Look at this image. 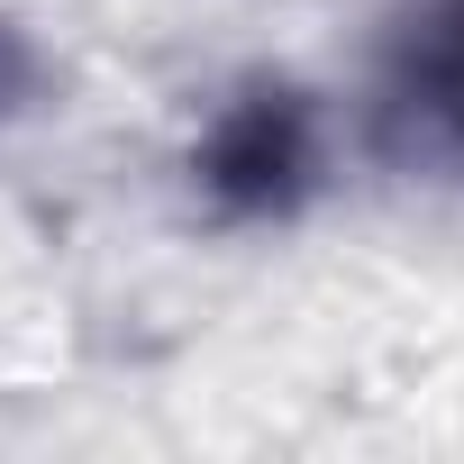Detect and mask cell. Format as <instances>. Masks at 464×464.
Returning a JSON list of instances; mask_svg holds the SVG:
<instances>
[{
	"mask_svg": "<svg viewBox=\"0 0 464 464\" xmlns=\"http://www.w3.org/2000/svg\"><path fill=\"white\" fill-rule=\"evenodd\" d=\"M428 110L464 137V0H455V19H446V37L428 46Z\"/></svg>",
	"mask_w": 464,
	"mask_h": 464,
	"instance_id": "obj_1",
	"label": "cell"
}]
</instances>
